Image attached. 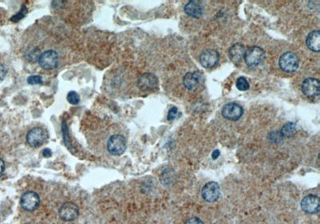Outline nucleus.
<instances>
[{
    "mask_svg": "<svg viewBox=\"0 0 320 224\" xmlns=\"http://www.w3.org/2000/svg\"><path fill=\"white\" fill-rule=\"evenodd\" d=\"M127 141L124 136L115 135L110 137L107 141V150L113 155H121L125 152Z\"/></svg>",
    "mask_w": 320,
    "mask_h": 224,
    "instance_id": "obj_1",
    "label": "nucleus"
},
{
    "mask_svg": "<svg viewBox=\"0 0 320 224\" xmlns=\"http://www.w3.org/2000/svg\"><path fill=\"white\" fill-rule=\"evenodd\" d=\"M282 70L287 73L295 72L299 68V59L294 52H288L282 54L279 62Z\"/></svg>",
    "mask_w": 320,
    "mask_h": 224,
    "instance_id": "obj_2",
    "label": "nucleus"
},
{
    "mask_svg": "<svg viewBox=\"0 0 320 224\" xmlns=\"http://www.w3.org/2000/svg\"><path fill=\"white\" fill-rule=\"evenodd\" d=\"M39 65L45 70H51L59 64V55L55 51L48 50L42 53L39 57Z\"/></svg>",
    "mask_w": 320,
    "mask_h": 224,
    "instance_id": "obj_3",
    "label": "nucleus"
},
{
    "mask_svg": "<svg viewBox=\"0 0 320 224\" xmlns=\"http://www.w3.org/2000/svg\"><path fill=\"white\" fill-rule=\"evenodd\" d=\"M264 58V51L259 47H252L244 54V60L248 67L254 68L259 65Z\"/></svg>",
    "mask_w": 320,
    "mask_h": 224,
    "instance_id": "obj_4",
    "label": "nucleus"
},
{
    "mask_svg": "<svg viewBox=\"0 0 320 224\" xmlns=\"http://www.w3.org/2000/svg\"><path fill=\"white\" fill-rule=\"evenodd\" d=\"M138 86L141 91H152L159 87V79L152 73H145L139 77Z\"/></svg>",
    "mask_w": 320,
    "mask_h": 224,
    "instance_id": "obj_5",
    "label": "nucleus"
},
{
    "mask_svg": "<svg viewBox=\"0 0 320 224\" xmlns=\"http://www.w3.org/2000/svg\"><path fill=\"white\" fill-rule=\"evenodd\" d=\"M47 138V133L40 127L32 128L27 135L28 143L32 147H39L43 145Z\"/></svg>",
    "mask_w": 320,
    "mask_h": 224,
    "instance_id": "obj_6",
    "label": "nucleus"
},
{
    "mask_svg": "<svg viewBox=\"0 0 320 224\" xmlns=\"http://www.w3.org/2000/svg\"><path fill=\"white\" fill-rule=\"evenodd\" d=\"M243 107L236 103H227L222 109V115L223 117L232 121L239 120L243 116Z\"/></svg>",
    "mask_w": 320,
    "mask_h": 224,
    "instance_id": "obj_7",
    "label": "nucleus"
},
{
    "mask_svg": "<svg viewBox=\"0 0 320 224\" xmlns=\"http://www.w3.org/2000/svg\"><path fill=\"white\" fill-rule=\"evenodd\" d=\"M21 205L26 211H34L38 208L40 204V198L37 193L34 191H28L24 193L21 198Z\"/></svg>",
    "mask_w": 320,
    "mask_h": 224,
    "instance_id": "obj_8",
    "label": "nucleus"
},
{
    "mask_svg": "<svg viewBox=\"0 0 320 224\" xmlns=\"http://www.w3.org/2000/svg\"><path fill=\"white\" fill-rule=\"evenodd\" d=\"M80 210L77 205L71 202H68L61 207V208L59 210V216L64 221L70 222L77 219Z\"/></svg>",
    "mask_w": 320,
    "mask_h": 224,
    "instance_id": "obj_9",
    "label": "nucleus"
},
{
    "mask_svg": "<svg viewBox=\"0 0 320 224\" xmlns=\"http://www.w3.org/2000/svg\"><path fill=\"white\" fill-rule=\"evenodd\" d=\"M202 196L207 202L216 201L220 196V188L216 182H209L203 187Z\"/></svg>",
    "mask_w": 320,
    "mask_h": 224,
    "instance_id": "obj_10",
    "label": "nucleus"
},
{
    "mask_svg": "<svg viewBox=\"0 0 320 224\" xmlns=\"http://www.w3.org/2000/svg\"><path fill=\"white\" fill-rule=\"evenodd\" d=\"M302 91L308 97H316L320 95V81L315 78H307L302 83Z\"/></svg>",
    "mask_w": 320,
    "mask_h": 224,
    "instance_id": "obj_11",
    "label": "nucleus"
},
{
    "mask_svg": "<svg viewBox=\"0 0 320 224\" xmlns=\"http://www.w3.org/2000/svg\"><path fill=\"white\" fill-rule=\"evenodd\" d=\"M219 60V54L216 50L205 51L200 57V64L203 68H211L216 66Z\"/></svg>",
    "mask_w": 320,
    "mask_h": 224,
    "instance_id": "obj_12",
    "label": "nucleus"
},
{
    "mask_svg": "<svg viewBox=\"0 0 320 224\" xmlns=\"http://www.w3.org/2000/svg\"><path fill=\"white\" fill-rule=\"evenodd\" d=\"M301 207L308 214H316L320 211V199L318 196L309 195L301 202Z\"/></svg>",
    "mask_w": 320,
    "mask_h": 224,
    "instance_id": "obj_13",
    "label": "nucleus"
},
{
    "mask_svg": "<svg viewBox=\"0 0 320 224\" xmlns=\"http://www.w3.org/2000/svg\"><path fill=\"white\" fill-rule=\"evenodd\" d=\"M184 12L191 17L200 18L203 13V7L199 1H190L184 7Z\"/></svg>",
    "mask_w": 320,
    "mask_h": 224,
    "instance_id": "obj_14",
    "label": "nucleus"
},
{
    "mask_svg": "<svg viewBox=\"0 0 320 224\" xmlns=\"http://www.w3.org/2000/svg\"><path fill=\"white\" fill-rule=\"evenodd\" d=\"M245 54V50L241 43H236L230 48L229 57L234 64H238L243 60Z\"/></svg>",
    "mask_w": 320,
    "mask_h": 224,
    "instance_id": "obj_15",
    "label": "nucleus"
},
{
    "mask_svg": "<svg viewBox=\"0 0 320 224\" xmlns=\"http://www.w3.org/2000/svg\"><path fill=\"white\" fill-rule=\"evenodd\" d=\"M306 46L309 49L315 52H319L320 48V31H314L308 34L306 38Z\"/></svg>",
    "mask_w": 320,
    "mask_h": 224,
    "instance_id": "obj_16",
    "label": "nucleus"
},
{
    "mask_svg": "<svg viewBox=\"0 0 320 224\" xmlns=\"http://www.w3.org/2000/svg\"><path fill=\"white\" fill-rule=\"evenodd\" d=\"M200 84V75L196 72L186 73L184 77V85L187 90L193 91Z\"/></svg>",
    "mask_w": 320,
    "mask_h": 224,
    "instance_id": "obj_17",
    "label": "nucleus"
},
{
    "mask_svg": "<svg viewBox=\"0 0 320 224\" xmlns=\"http://www.w3.org/2000/svg\"><path fill=\"white\" fill-rule=\"evenodd\" d=\"M297 131V127L295 122H288L286 124L284 125V127H282L281 133L283 137H290V136L295 135V132Z\"/></svg>",
    "mask_w": 320,
    "mask_h": 224,
    "instance_id": "obj_18",
    "label": "nucleus"
},
{
    "mask_svg": "<svg viewBox=\"0 0 320 224\" xmlns=\"http://www.w3.org/2000/svg\"><path fill=\"white\" fill-rule=\"evenodd\" d=\"M236 86L239 91H246L249 89V84L246 78L239 77L237 79Z\"/></svg>",
    "mask_w": 320,
    "mask_h": 224,
    "instance_id": "obj_19",
    "label": "nucleus"
},
{
    "mask_svg": "<svg viewBox=\"0 0 320 224\" xmlns=\"http://www.w3.org/2000/svg\"><path fill=\"white\" fill-rule=\"evenodd\" d=\"M67 100L70 104L76 105L80 103V95H78L75 91H70L67 94Z\"/></svg>",
    "mask_w": 320,
    "mask_h": 224,
    "instance_id": "obj_20",
    "label": "nucleus"
},
{
    "mask_svg": "<svg viewBox=\"0 0 320 224\" xmlns=\"http://www.w3.org/2000/svg\"><path fill=\"white\" fill-rule=\"evenodd\" d=\"M27 12H28V9H27V7H26L25 6H23V7H22V9H21L20 12L16 14V16H14L13 17H12V21H13V22H18V21L22 19V18H23V17L26 16Z\"/></svg>",
    "mask_w": 320,
    "mask_h": 224,
    "instance_id": "obj_21",
    "label": "nucleus"
},
{
    "mask_svg": "<svg viewBox=\"0 0 320 224\" xmlns=\"http://www.w3.org/2000/svg\"><path fill=\"white\" fill-rule=\"evenodd\" d=\"M28 83L32 85L41 84L43 83V79L40 75H31L28 78Z\"/></svg>",
    "mask_w": 320,
    "mask_h": 224,
    "instance_id": "obj_22",
    "label": "nucleus"
},
{
    "mask_svg": "<svg viewBox=\"0 0 320 224\" xmlns=\"http://www.w3.org/2000/svg\"><path fill=\"white\" fill-rule=\"evenodd\" d=\"M178 115V109L177 107H171L170 109V111L168 112V120L169 121H173V120H175V118L177 117Z\"/></svg>",
    "mask_w": 320,
    "mask_h": 224,
    "instance_id": "obj_23",
    "label": "nucleus"
},
{
    "mask_svg": "<svg viewBox=\"0 0 320 224\" xmlns=\"http://www.w3.org/2000/svg\"><path fill=\"white\" fill-rule=\"evenodd\" d=\"M185 224H203V222L200 220V218L191 217L186 220Z\"/></svg>",
    "mask_w": 320,
    "mask_h": 224,
    "instance_id": "obj_24",
    "label": "nucleus"
},
{
    "mask_svg": "<svg viewBox=\"0 0 320 224\" xmlns=\"http://www.w3.org/2000/svg\"><path fill=\"white\" fill-rule=\"evenodd\" d=\"M7 75V69L3 65H0V80L4 79Z\"/></svg>",
    "mask_w": 320,
    "mask_h": 224,
    "instance_id": "obj_25",
    "label": "nucleus"
},
{
    "mask_svg": "<svg viewBox=\"0 0 320 224\" xmlns=\"http://www.w3.org/2000/svg\"><path fill=\"white\" fill-rule=\"evenodd\" d=\"M42 154H43V156L47 157V158H48V157L51 156L52 152H51V151L50 149L46 148V149L43 150V152H42Z\"/></svg>",
    "mask_w": 320,
    "mask_h": 224,
    "instance_id": "obj_26",
    "label": "nucleus"
},
{
    "mask_svg": "<svg viewBox=\"0 0 320 224\" xmlns=\"http://www.w3.org/2000/svg\"><path fill=\"white\" fill-rule=\"evenodd\" d=\"M5 170L4 162L2 161V158H0V177L2 176Z\"/></svg>",
    "mask_w": 320,
    "mask_h": 224,
    "instance_id": "obj_27",
    "label": "nucleus"
},
{
    "mask_svg": "<svg viewBox=\"0 0 320 224\" xmlns=\"http://www.w3.org/2000/svg\"><path fill=\"white\" fill-rule=\"evenodd\" d=\"M219 151H216V152H214L213 154H212V157H213V158H216L219 156Z\"/></svg>",
    "mask_w": 320,
    "mask_h": 224,
    "instance_id": "obj_28",
    "label": "nucleus"
}]
</instances>
